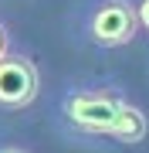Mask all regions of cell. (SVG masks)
<instances>
[{"instance_id": "obj_1", "label": "cell", "mask_w": 149, "mask_h": 153, "mask_svg": "<svg viewBox=\"0 0 149 153\" xmlns=\"http://www.w3.org/2000/svg\"><path fill=\"white\" fill-rule=\"evenodd\" d=\"M129 99L119 88H105V85H75L61 95L58 112L71 129L85 133V136H109L112 123H115L119 109Z\"/></svg>"}, {"instance_id": "obj_2", "label": "cell", "mask_w": 149, "mask_h": 153, "mask_svg": "<svg viewBox=\"0 0 149 153\" xmlns=\"http://www.w3.org/2000/svg\"><path fill=\"white\" fill-rule=\"evenodd\" d=\"M81 34L95 48H126V44H132L139 34L132 0H85Z\"/></svg>"}, {"instance_id": "obj_3", "label": "cell", "mask_w": 149, "mask_h": 153, "mask_svg": "<svg viewBox=\"0 0 149 153\" xmlns=\"http://www.w3.org/2000/svg\"><path fill=\"white\" fill-rule=\"evenodd\" d=\"M41 95V71L31 55L7 51L0 58V109H27Z\"/></svg>"}, {"instance_id": "obj_4", "label": "cell", "mask_w": 149, "mask_h": 153, "mask_svg": "<svg viewBox=\"0 0 149 153\" xmlns=\"http://www.w3.org/2000/svg\"><path fill=\"white\" fill-rule=\"evenodd\" d=\"M109 136L115 140V143H142L146 140V116H142V109L132 105V102H126L119 109L115 123H112Z\"/></svg>"}, {"instance_id": "obj_5", "label": "cell", "mask_w": 149, "mask_h": 153, "mask_svg": "<svg viewBox=\"0 0 149 153\" xmlns=\"http://www.w3.org/2000/svg\"><path fill=\"white\" fill-rule=\"evenodd\" d=\"M136 7V21H139V31L149 34V0H132Z\"/></svg>"}, {"instance_id": "obj_6", "label": "cell", "mask_w": 149, "mask_h": 153, "mask_svg": "<svg viewBox=\"0 0 149 153\" xmlns=\"http://www.w3.org/2000/svg\"><path fill=\"white\" fill-rule=\"evenodd\" d=\"M7 51H10V31H7V24L0 21V58H4Z\"/></svg>"}, {"instance_id": "obj_7", "label": "cell", "mask_w": 149, "mask_h": 153, "mask_svg": "<svg viewBox=\"0 0 149 153\" xmlns=\"http://www.w3.org/2000/svg\"><path fill=\"white\" fill-rule=\"evenodd\" d=\"M0 153H27V150H21V146H0Z\"/></svg>"}]
</instances>
